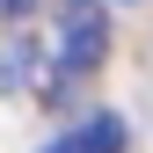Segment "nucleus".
Wrapping results in <instances>:
<instances>
[{"instance_id":"1","label":"nucleus","mask_w":153,"mask_h":153,"mask_svg":"<svg viewBox=\"0 0 153 153\" xmlns=\"http://www.w3.org/2000/svg\"><path fill=\"white\" fill-rule=\"evenodd\" d=\"M102 44H109V29H102V15L88 7V0H73V15H66V73H95L102 66Z\"/></svg>"},{"instance_id":"2","label":"nucleus","mask_w":153,"mask_h":153,"mask_svg":"<svg viewBox=\"0 0 153 153\" xmlns=\"http://www.w3.org/2000/svg\"><path fill=\"white\" fill-rule=\"evenodd\" d=\"M51 153H124V124L117 117H88L80 131H66Z\"/></svg>"},{"instance_id":"3","label":"nucleus","mask_w":153,"mask_h":153,"mask_svg":"<svg viewBox=\"0 0 153 153\" xmlns=\"http://www.w3.org/2000/svg\"><path fill=\"white\" fill-rule=\"evenodd\" d=\"M36 7V0H0V15H29Z\"/></svg>"}]
</instances>
